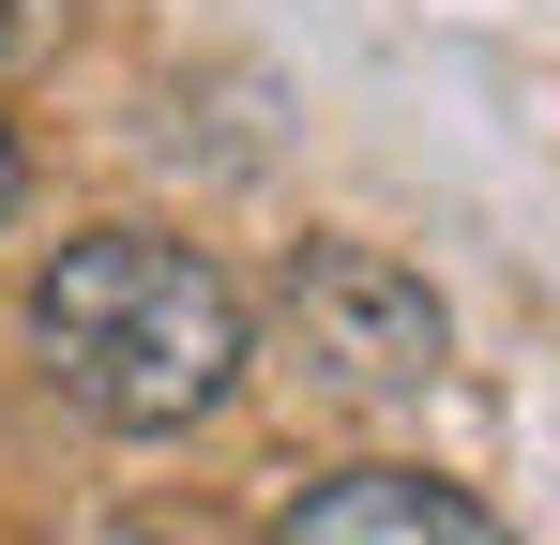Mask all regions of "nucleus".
I'll list each match as a JSON object with an SVG mask.
<instances>
[{
  "instance_id": "1",
  "label": "nucleus",
  "mask_w": 560,
  "mask_h": 545,
  "mask_svg": "<svg viewBox=\"0 0 560 545\" xmlns=\"http://www.w3.org/2000/svg\"><path fill=\"white\" fill-rule=\"evenodd\" d=\"M258 349L243 288L167 243V228H92L31 272V363L61 379V409H92L106 440H183L228 409V379Z\"/></svg>"
},
{
  "instance_id": "2",
  "label": "nucleus",
  "mask_w": 560,
  "mask_h": 545,
  "mask_svg": "<svg viewBox=\"0 0 560 545\" xmlns=\"http://www.w3.org/2000/svg\"><path fill=\"white\" fill-rule=\"evenodd\" d=\"M273 334H288V363H303L318 394H349V409L440 394V363H455L440 288L394 258V243H288V272H273Z\"/></svg>"
},
{
  "instance_id": "3",
  "label": "nucleus",
  "mask_w": 560,
  "mask_h": 545,
  "mask_svg": "<svg viewBox=\"0 0 560 545\" xmlns=\"http://www.w3.org/2000/svg\"><path fill=\"white\" fill-rule=\"evenodd\" d=\"M258 545H515V531H500L469 485H440V469H378L364 454V469H318Z\"/></svg>"
},
{
  "instance_id": "4",
  "label": "nucleus",
  "mask_w": 560,
  "mask_h": 545,
  "mask_svg": "<svg viewBox=\"0 0 560 545\" xmlns=\"http://www.w3.org/2000/svg\"><path fill=\"white\" fill-rule=\"evenodd\" d=\"M15 197H31V152H15V121H0V228H15Z\"/></svg>"
},
{
  "instance_id": "5",
  "label": "nucleus",
  "mask_w": 560,
  "mask_h": 545,
  "mask_svg": "<svg viewBox=\"0 0 560 545\" xmlns=\"http://www.w3.org/2000/svg\"><path fill=\"white\" fill-rule=\"evenodd\" d=\"M15 31H31V0H0V46H15Z\"/></svg>"
}]
</instances>
